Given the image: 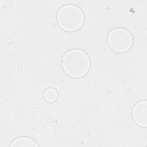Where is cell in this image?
<instances>
[{"instance_id": "5b68a950", "label": "cell", "mask_w": 147, "mask_h": 147, "mask_svg": "<svg viewBox=\"0 0 147 147\" xmlns=\"http://www.w3.org/2000/svg\"><path fill=\"white\" fill-rule=\"evenodd\" d=\"M10 146L13 147H37L39 145L30 137H19L14 139L11 143Z\"/></svg>"}, {"instance_id": "8992f818", "label": "cell", "mask_w": 147, "mask_h": 147, "mask_svg": "<svg viewBox=\"0 0 147 147\" xmlns=\"http://www.w3.org/2000/svg\"><path fill=\"white\" fill-rule=\"evenodd\" d=\"M43 96L44 99L48 102H54L58 98V92L55 88L49 87L44 91Z\"/></svg>"}, {"instance_id": "277c9868", "label": "cell", "mask_w": 147, "mask_h": 147, "mask_svg": "<svg viewBox=\"0 0 147 147\" xmlns=\"http://www.w3.org/2000/svg\"><path fill=\"white\" fill-rule=\"evenodd\" d=\"M132 117L134 122L141 127L147 126V101L142 100L137 102L132 109Z\"/></svg>"}, {"instance_id": "3957f363", "label": "cell", "mask_w": 147, "mask_h": 147, "mask_svg": "<svg viewBox=\"0 0 147 147\" xmlns=\"http://www.w3.org/2000/svg\"><path fill=\"white\" fill-rule=\"evenodd\" d=\"M107 42L111 49L118 53L129 51L133 44V37L126 29L117 28L111 30L107 35Z\"/></svg>"}, {"instance_id": "7a4b0ae2", "label": "cell", "mask_w": 147, "mask_h": 147, "mask_svg": "<svg viewBox=\"0 0 147 147\" xmlns=\"http://www.w3.org/2000/svg\"><path fill=\"white\" fill-rule=\"evenodd\" d=\"M56 18L60 27L68 32L79 30L84 21V15L82 10L72 4H67L60 7Z\"/></svg>"}, {"instance_id": "6da1fadb", "label": "cell", "mask_w": 147, "mask_h": 147, "mask_svg": "<svg viewBox=\"0 0 147 147\" xmlns=\"http://www.w3.org/2000/svg\"><path fill=\"white\" fill-rule=\"evenodd\" d=\"M65 73L72 78L85 76L90 68V59L86 52L79 49H72L64 53L61 59Z\"/></svg>"}]
</instances>
